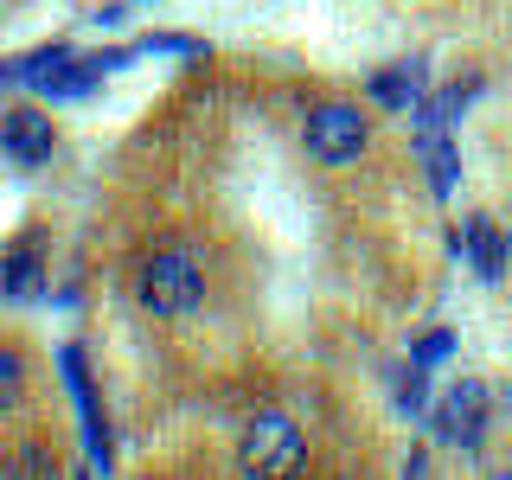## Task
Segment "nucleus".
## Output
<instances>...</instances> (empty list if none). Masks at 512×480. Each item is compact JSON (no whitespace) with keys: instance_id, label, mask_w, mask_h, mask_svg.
Listing matches in <instances>:
<instances>
[{"instance_id":"nucleus-4","label":"nucleus","mask_w":512,"mask_h":480,"mask_svg":"<svg viewBox=\"0 0 512 480\" xmlns=\"http://www.w3.org/2000/svg\"><path fill=\"white\" fill-rule=\"evenodd\" d=\"M436 436L448 448H480V436H487V384L461 378L455 391L436 397Z\"/></svg>"},{"instance_id":"nucleus-2","label":"nucleus","mask_w":512,"mask_h":480,"mask_svg":"<svg viewBox=\"0 0 512 480\" xmlns=\"http://www.w3.org/2000/svg\"><path fill=\"white\" fill-rule=\"evenodd\" d=\"M301 461V423L282 410H263L250 416L244 442H237V468H244L250 480H276V474H295Z\"/></svg>"},{"instance_id":"nucleus-10","label":"nucleus","mask_w":512,"mask_h":480,"mask_svg":"<svg viewBox=\"0 0 512 480\" xmlns=\"http://www.w3.org/2000/svg\"><path fill=\"white\" fill-rule=\"evenodd\" d=\"M20 384H26V365H20V352H7L0 346V410L20 397Z\"/></svg>"},{"instance_id":"nucleus-11","label":"nucleus","mask_w":512,"mask_h":480,"mask_svg":"<svg viewBox=\"0 0 512 480\" xmlns=\"http://www.w3.org/2000/svg\"><path fill=\"white\" fill-rule=\"evenodd\" d=\"M448 352H455V340H448V333H429V340L416 346V365H436V359H448Z\"/></svg>"},{"instance_id":"nucleus-6","label":"nucleus","mask_w":512,"mask_h":480,"mask_svg":"<svg viewBox=\"0 0 512 480\" xmlns=\"http://www.w3.org/2000/svg\"><path fill=\"white\" fill-rule=\"evenodd\" d=\"M455 250H468V263H474V276H480V282H500V276H506V263H512V237H506L493 218H474V224H468V237H455Z\"/></svg>"},{"instance_id":"nucleus-8","label":"nucleus","mask_w":512,"mask_h":480,"mask_svg":"<svg viewBox=\"0 0 512 480\" xmlns=\"http://www.w3.org/2000/svg\"><path fill=\"white\" fill-rule=\"evenodd\" d=\"M372 96H378L384 109H423V64L404 58L397 71H378L372 77Z\"/></svg>"},{"instance_id":"nucleus-7","label":"nucleus","mask_w":512,"mask_h":480,"mask_svg":"<svg viewBox=\"0 0 512 480\" xmlns=\"http://www.w3.org/2000/svg\"><path fill=\"white\" fill-rule=\"evenodd\" d=\"M45 288V263H39V244H20L0 256V295L7 301H32Z\"/></svg>"},{"instance_id":"nucleus-5","label":"nucleus","mask_w":512,"mask_h":480,"mask_svg":"<svg viewBox=\"0 0 512 480\" xmlns=\"http://www.w3.org/2000/svg\"><path fill=\"white\" fill-rule=\"evenodd\" d=\"M58 148V135H52V116L45 109H13L7 122H0V154L13 160V167H45Z\"/></svg>"},{"instance_id":"nucleus-1","label":"nucleus","mask_w":512,"mask_h":480,"mask_svg":"<svg viewBox=\"0 0 512 480\" xmlns=\"http://www.w3.org/2000/svg\"><path fill=\"white\" fill-rule=\"evenodd\" d=\"M205 295V276H199V256L192 250H154L141 263V308L160 314V320H180L199 308Z\"/></svg>"},{"instance_id":"nucleus-3","label":"nucleus","mask_w":512,"mask_h":480,"mask_svg":"<svg viewBox=\"0 0 512 480\" xmlns=\"http://www.w3.org/2000/svg\"><path fill=\"white\" fill-rule=\"evenodd\" d=\"M308 154L320 167H352L365 154V109L359 103H320L308 109V128H301Z\"/></svg>"},{"instance_id":"nucleus-9","label":"nucleus","mask_w":512,"mask_h":480,"mask_svg":"<svg viewBox=\"0 0 512 480\" xmlns=\"http://www.w3.org/2000/svg\"><path fill=\"white\" fill-rule=\"evenodd\" d=\"M416 148H423V167H429V186H436V199H455V141H448L442 128L429 122Z\"/></svg>"}]
</instances>
